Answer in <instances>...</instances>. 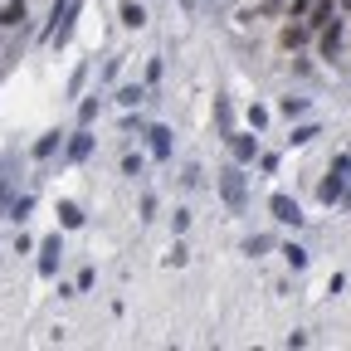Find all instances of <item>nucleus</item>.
Segmentation results:
<instances>
[{
	"label": "nucleus",
	"mask_w": 351,
	"mask_h": 351,
	"mask_svg": "<svg viewBox=\"0 0 351 351\" xmlns=\"http://www.w3.org/2000/svg\"><path fill=\"white\" fill-rule=\"evenodd\" d=\"M93 117H98V98H88V103H83V108H78V122H83V127H88V122H93Z\"/></svg>",
	"instance_id": "19"
},
{
	"label": "nucleus",
	"mask_w": 351,
	"mask_h": 351,
	"mask_svg": "<svg viewBox=\"0 0 351 351\" xmlns=\"http://www.w3.org/2000/svg\"><path fill=\"white\" fill-rule=\"evenodd\" d=\"M219 195H225V205L239 215L244 210V176H239V166H225L219 171Z\"/></svg>",
	"instance_id": "1"
},
{
	"label": "nucleus",
	"mask_w": 351,
	"mask_h": 351,
	"mask_svg": "<svg viewBox=\"0 0 351 351\" xmlns=\"http://www.w3.org/2000/svg\"><path fill=\"white\" fill-rule=\"evenodd\" d=\"M88 152H93V132H73V142H69V161H88Z\"/></svg>",
	"instance_id": "5"
},
{
	"label": "nucleus",
	"mask_w": 351,
	"mask_h": 351,
	"mask_svg": "<svg viewBox=\"0 0 351 351\" xmlns=\"http://www.w3.org/2000/svg\"><path fill=\"white\" fill-rule=\"evenodd\" d=\"M307 34H313V25H293V20H288L278 39H283V49H298V44H307Z\"/></svg>",
	"instance_id": "6"
},
{
	"label": "nucleus",
	"mask_w": 351,
	"mask_h": 351,
	"mask_svg": "<svg viewBox=\"0 0 351 351\" xmlns=\"http://www.w3.org/2000/svg\"><path fill=\"white\" fill-rule=\"evenodd\" d=\"M54 147H59V132H44V137L34 142V156L44 161V156H54Z\"/></svg>",
	"instance_id": "15"
},
{
	"label": "nucleus",
	"mask_w": 351,
	"mask_h": 351,
	"mask_svg": "<svg viewBox=\"0 0 351 351\" xmlns=\"http://www.w3.org/2000/svg\"><path fill=\"white\" fill-rule=\"evenodd\" d=\"M122 171L127 176H142V156H122Z\"/></svg>",
	"instance_id": "21"
},
{
	"label": "nucleus",
	"mask_w": 351,
	"mask_h": 351,
	"mask_svg": "<svg viewBox=\"0 0 351 351\" xmlns=\"http://www.w3.org/2000/svg\"><path fill=\"white\" fill-rule=\"evenodd\" d=\"M122 25H127V29H142V25H147V10L137 5V0H122Z\"/></svg>",
	"instance_id": "10"
},
{
	"label": "nucleus",
	"mask_w": 351,
	"mask_h": 351,
	"mask_svg": "<svg viewBox=\"0 0 351 351\" xmlns=\"http://www.w3.org/2000/svg\"><path fill=\"white\" fill-rule=\"evenodd\" d=\"M278 112H283V117H302V112H307V103H302V98H283V103H278Z\"/></svg>",
	"instance_id": "17"
},
{
	"label": "nucleus",
	"mask_w": 351,
	"mask_h": 351,
	"mask_svg": "<svg viewBox=\"0 0 351 351\" xmlns=\"http://www.w3.org/2000/svg\"><path fill=\"white\" fill-rule=\"evenodd\" d=\"M283 258L293 263V269H307V249H298V244H283Z\"/></svg>",
	"instance_id": "16"
},
{
	"label": "nucleus",
	"mask_w": 351,
	"mask_h": 351,
	"mask_svg": "<svg viewBox=\"0 0 351 351\" xmlns=\"http://www.w3.org/2000/svg\"><path fill=\"white\" fill-rule=\"evenodd\" d=\"M142 98H147V93H142L137 83H127V88H117V103H122V108H137Z\"/></svg>",
	"instance_id": "14"
},
{
	"label": "nucleus",
	"mask_w": 351,
	"mask_h": 351,
	"mask_svg": "<svg viewBox=\"0 0 351 351\" xmlns=\"http://www.w3.org/2000/svg\"><path fill=\"white\" fill-rule=\"evenodd\" d=\"M341 10H346V15H351V0H341Z\"/></svg>",
	"instance_id": "22"
},
{
	"label": "nucleus",
	"mask_w": 351,
	"mask_h": 351,
	"mask_svg": "<svg viewBox=\"0 0 351 351\" xmlns=\"http://www.w3.org/2000/svg\"><path fill=\"white\" fill-rule=\"evenodd\" d=\"M152 137V156H171V127H147Z\"/></svg>",
	"instance_id": "8"
},
{
	"label": "nucleus",
	"mask_w": 351,
	"mask_h": 351,
	"mask_svg": "<svg viewBox=\"0 0 351 351\" xmlns=\"http://www.w3.org/2000/svg\"><path fill=\"white\" fill-rule=\"evenodd\" d=\"M230 147H234L239 161H254V156H258V142H254V137H230Z\"/></svg>",
	"instance_id": "13"
},
{
	"label": "nucleus",
	"mask_w": 351,
	"mask_h": 351,
	"mask_svg": "<svg viewBox=\"0 0 351 351\" xmlns=\"http://www.w3.org/2000/svg\"><path fill=\"white\" fill-rule=\"evenodd\" d=\"M313 137H317V127H298V132H293V147H302V142H313Z\"/></svg>",
	"instance_id": "20"
},
{
	"label": "nucleus",
	"mask_w": 351,
	"mask_h": 351,
	"mask_svg": "<svg viewBox=\"0 0 351 351\" xmlns=\"http://www.w3.org/2000/svg\"><path fill=\"white\" fill-rule=\"evenodd\" d=\"M346 166H351L346 156H337V161H332V176H327V181L317 186V195H322V205H337V200L346 195V191H341V171H346Z\"/></svg>",
	"instance_id": "2"
},
{
	"label": "nucleus",
	"mask_w": 351,
	"mask_h": 351,
	"mask_svg": "<svg viewBox=\"0 0 351 351\" xmlns=\"http://www.w3.org/2000/svg\"><path fill=\"white\" fill-rule=\"evenodd\" d=\"M269 210H274L278 225H293V230L302 225V210H298V200H293V195H274V200H269Z\"/></svg>",
	"instance_id": "3"
},
{
	"label": "nucleus",
	"mask_w": 351,
	"mask_h": 351,
	"mask_svg": "<svg viewBox=\"0 0 351 351\" xmlns=\"http://www.w3.org/2000/svg\"><path fill=\"white\" fill-rule=\"evenodd\" d=\"M59 219H64V230H78L83 225V210L73 200H59Z\"/></svg>",
	"instance_id": "12"
},
{
	"label": "nucleus",
	"mask_w": 351,
	"mask_h": 351,
	"mask_svg": "<svg viewBox=\"0 0 351 351\" xmlns=\"http://www.w3.org/2000/svg\"><path fill=\"white\" fill-rule=\"evenodd\" d=\"M341 49V20H332V25H322V54L332 59Z\"/></svg>",
	"instance_id": "9"
},
{
	"label": "nucleus",
	"mask_w": 351,
	"mask_h": 351,
	"mask_svg": "<svg viewBox=\"0 0 351 351\" xmlns=\"http://www.w3.org/2000/svg\"><path fill=\"white\" fill-rule=\"evenodd\" d=\"M332 20H337V5H332V0H317V10H313V20H307V25L322 29V25H332Z\"/></svg>",
	"instance_id": "11"
},
{
	"label": "nucleus",
	"mask_w": 351,
	"mask_h": 351,
	"mask_svg": "<svg viewBox=\"0 0 351 351\" xmlns=\"http://www.w3.org/2000/svg\"><path fill=\"white\" fill-rule=\"evenodd\" d=\"M29 210H34V200H29V195H20V200H15V205H10V219H25V215H29Z\"/></svg>",
	"instance_id": "18"
},
{
	"label": "nucleus",
	"mask_w": 351,
	"mask_h": 351,
	"mask_svg": "<svg viewBox=\"0 0 351 351\" xmlns=\"http://www.w3.org/2000/svg\"><path fill=\"white\" fill-rule=\"evenodd\" d=\"M59 258H64V244H59V234H54V239H44V244H39V274H44V278H54Z\"/></svg>",
	"instance_id": "4"
},
{
	"label": "nucleus",
	"mask_w": 351,
	"mask_h": 351,
	"mask_svg": "<svg viewBox=\"0 0 351 351\" xmlns=\"http://www.w3.org/2000/svg\"><path fill=\"white\" fill-rule=\"evenodd\" d=\"M29 15H25V0H10V5L5 10H0V25H5V29H20Z\"/></svg>",
	"instance_id": "7"
}]
</instances>
